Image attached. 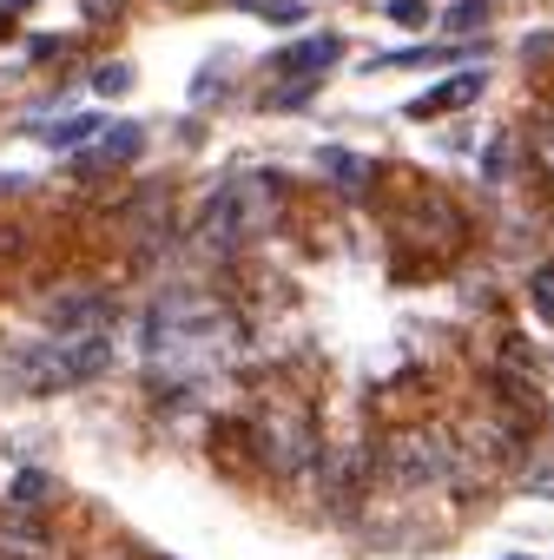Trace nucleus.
<instances>
[{
    "mask_svg": "<svg viewBox=\"0 0 554 560\" xmlns=\"http://www.w3.org/2000/svg\"><path fill=\"white\" fill-rule=\"evenodd\" d=\"M47 488H54V481H47L41 468H27V475H14V488H8V508H41Z\"/></svg>",
    "mask_w": 554,
    "mask_h": 560,
    "instance_id": "16",
    "label": "nucleus"
},
{
    "mask_svg": "<svg viewBox=\"0 0 554 560\" xmlns=\"http://www.w3.org/2000/svg\"><path fill=\"white\" fill-rule=\"evenodd\" d=\"M515 560H528V553H515Z\"/></svg>",
    "mask_w": 554,
    "mask_h": 560,
    "instance_id": "23",
    "label": "nucleus"
},
{
    "mask_svg": "<svg viewBox=\"0 0 554 560\" xmlns=\"http://www.w3.org/2000/svg\"><path fill=\"white\" fill-rule=\"evenodd\" d=\"M383 475L403 494H416L429 481H455V442L442 429H396V435H383Z\"/></svg>",
    "mask_w": 554,
    "mask_h": 560,
    "instance_id": "6",
    "label": "nucleus"
},
{
    "mask_svg": "<svg viewBox=\"0 0 554 560\" xmlns=\"http://www.w3.org/2000/svg\"><path fill=\"white\" fill-rule=\"evenodd\" d=\"M244 442L257 448V462H264L270 475H304V468L318 462V448H324V435H318V409H311L304 396L270 389V396L251 409Z\"/></svg>",
    "mask_w": 554,
    "mask_h": 560,
    "instance_id": "2",
    "label": "nucleus"
},
{
    "mask_svg": "<svg viewBox=\"0 0 554 560\" xmlns=\"http://www.w3.org/2000/svg\"><path fill=\"white\" fill-rule=\"evenodd\" d=\"M100 132H106V126H100L93 113H67L60 126H47V145H54V152H73V145H86V139H100Z\"/></svg>",
    "mask_w": 554,
    "mask_h": 560,
    "instance_id": "12",
    "label": "nucleus"
},
{
    "mask_svg": "<svg viewBox=\"0 0 554 560\" xmlns=\"http://www.w3.org/2000/svg\"><path fill=\"white\" fill-rule=\"evenodd\" d=\"M318 172H324L344 198H363L370 178H377V165H370L363 152H350V145H324V152H318Z\"/></svg>",
    "mask_w": 554,
    "mask_h": 560,
    "instance_id": "10",
    "label": "nucleus"
},
{
    "mask_svg": "<svg viewBox=\"0 0 554 560\" xmlns=\"http://www.w3.org/2000/svg\"><path fill=\"white\" fill-rule=\"evenodd\" d=\"M231 357H238V324L224 317L218 298H205V291H165L146 311V370H152L159 396L205 389Z\"/></svg>",
    "mask_w": 554,
    "mask_h": 560,
    "instance_id": "1",
    "label": "nucleus"
},
{
    "mask_svg": "<svg viewBox=\"0 0 554 560\" xmlns=\"http://www.w3.org/2000/svg\"><path fill=\"white\" fill-rule=\"evenodd\" d=\"M8 191H21V172H0V198H8Z\"/></svg>",
    "mask_w": 554,
    "mask_h": 560,
    "instance_id": "21",
    "label": "nucleus"
},
{
    "mask_svg": "<svg viewBox=\"0 0 554 560\" xmlns=\"http://www.w3.org/2000/svg\"><path fill=\"white\" fill-rule=\"evenodd\" d=\"M218 93H224V73H218V67H205V73L192 80V100L205 106V100H218Z\"/></svg>",
    "mask_w": 554,
    "mask_h": 560,
    "instance_id": "20",
    "label": "nucleus"
},
{
    "mask_svg": "<svg viewBox=\"0 0 554 560\" xmlns=\"http://www.w3.org/2000/svg\"><path fill=\"white\" fill-rule=\"evenodd\" d=\"M126 86H132V67L126 60H113V67L93 73V93H126Z\"/></svg>",
    "mask_w": 554,
    "mask_h": 560,
    "instance_id": "19",
    "label": "nucleus"
},
{
    "mask_svg": "<svg viewBox=\"0 0 554 560\" xmlns=\"http://www.w3.org/2000/svg\"><path fill=\"white\" fill-rule=\"evenodd\" d=\"M396 27H429V0H390V8H383Z\"/></svg>",
    "mask_w": 554,
    "mask_h": 560,
    "instance_id": "18",
    "label": "nucleus"
},
{
    "mask_svg": "<svg viewBox=\"0 0 554 560\" xmlns=\"http://www.w3.org/2000/svg\"><path fill=\"white\" fill-rule=\"evenodd\" d=\"M270 205H277V185L270 178H231L205 198V218H198V244L211 257H231L238 244H251L257 231H270Z\"/></svg>",
    "mask_w": 554,
    "mask_h": 560,
    "instance_id": "3",
    "label": "nucleus"
},
{
    "mask_svg": "<svg viewBox=\"0 0 554 560\" xmlns=\"http://www.w3.org/2000/svg\"><path fill=\"white\" fill-rule=\"evenodd\" d=\"M390 244H396V250H429V264H449V257L469 244V218L455 211L449 191L416 185V191H409V211L390 218Z\"/></svg>",
    "mask_w": 554,
    "mask_h": 560,
    "instance_id": "5",
    "label": "nucleus"
},
{
    "mask_svg": "<svg viewBox=\"0 0 554 560\" xmlns=\"http://www.w3.org/2000/svg\"><path fill=\"white\" fill-rule=\"evenodd\" d=\"M528 298H534V311L554 324V264H534V270H528Z\"/></svg>",
    "mask_w": 554,
    "mask_h": 560,
    "instance_id": "17",
    "label": "nucleus"
},
{
    "mask_svg": "<svg viewBox=\"0 0 554 560\" xmlns=\"http://www.w3.org/2000/svg\"><path fill=\"white\" fill-rule=\"evenodd\" d=\"M482 73H455V80H442V86H429L423 100H409V119H442V113H455V106H469V100H482Z\"/></svg>",
    "mask_w": 554,
    "mask_h": 560,
    "instance_id": "11",
    "label": "nucleus"
},
{
    "mask_svg": "<svg viewBox=\"0 0 554 560\" xmlns=\"http://www.w3.org/2000/svg\"><path fill=\"white\" fill-rule=\"evenodd\" d=\"M442 27L449 34H482L488 27V0H455V8L442 14Z\"/></svg>",
    "mask_w": 554,
    "mask_h": 560,
    "instance_id": "15",
    "label": "nucleus"
},
{
    "mask_svg": "<svg viewBox=\"0 0 554 560\" xmlns=\"http://www.w3.org/2000/svg\"><path fill=\"white\" fill-rule=\"evenodd\" d=\"M146 152V126H132V119H119V126H106L100 139H93V152L80 159V172H106V165H132Z\"/></svg>",
    "mask_w": 554,
    "mask_h": 560,
    "instance_id": "9",
    "label": "nucleus"
},
{
    "mask_svg": "<svg viewBox=\"0 0 554 560\" xmlns=\"http://www.w3.org/2000/svg\"><path fill=\"white\" fill-rule=\"evenodd\" d=\"M231 8H244V14H257V21H270V27H298L311 8L304 0H231Z\"/></svg>",
    "mask_w": 554,
    "mask_h": 560,
    "instance_id": "13",
    "label": "nucleus"
},
{
    "mask_svg": "<svg viewBox=\"0 0 554 560\" xmlns=\"http://www.w3.org/2000/svg\"><path fill=\"white\" fill-rule=\"evenodd\" d=\"M337 60H344V34H304V40H291L285 54L270 60V73H277V80H311V86H318Z\"/></svg>",
    "mask_w": 554,
    "mask_h": 560,
    "instance_id": "7",
    "label": "nucleus"
},
{
    "mask_svg": "<svg viewBox=\"0 0 554 560\" xmlns=\"http://www.w3.org/2000/svg\"><path fill=\"white\" fill-rule=\"evenodd\" d=\"M0 8H8V14H21V8H34V0H0Z\"/></svg>",
    "mask_w": 554,
    "mask_h": 560,
    "instance_id": "22",
    "label": "nucleus"
},
{
    "mask_svg": "<svg viewBox=\"0 0 554 560\" xmlns=\"http://www.w3.org/2000/svg\"><path fill=\"white\" fill-rule=\"evenodd\" d=\"M41 317L54 324V337H106L113 330V304L106 298H47Z\"/></svg>",
    "mask_w": 554,
    "mask_h": 560,
    "instance_id": "8",
    "label": "nucleus"
},
{
    "mask_svg": "<svg viewBox=\"0 0 554 560\" xmlns=\"http://www.w3.org/2000/svg\"><path fill=\"white\" fill-rule=\"evenodd\" d=\"M21 383L34 396H54V389H86L113 370V337H41L21 363Z\"/></svg>",
    "mask_w": 554,
    "mask_h": 560,
    "instance_id": "4",
    "label": "nucleus"
},
{
    "mask_svg": "<svg viewBox=\"0 0 554 560\" xmlns=\"http://www.w3.org/2000/svg\"><path fill=\"white\" fill-rule=\"evenodd\" d=\"M528 159H534V165L554 178V113H541V119L528 126Z\"/></svg>",
    "mask_w": 554,
    "mask_h": 560,
    "instance_id": "14",
    "label": "nucleus"
}]
</instances>
